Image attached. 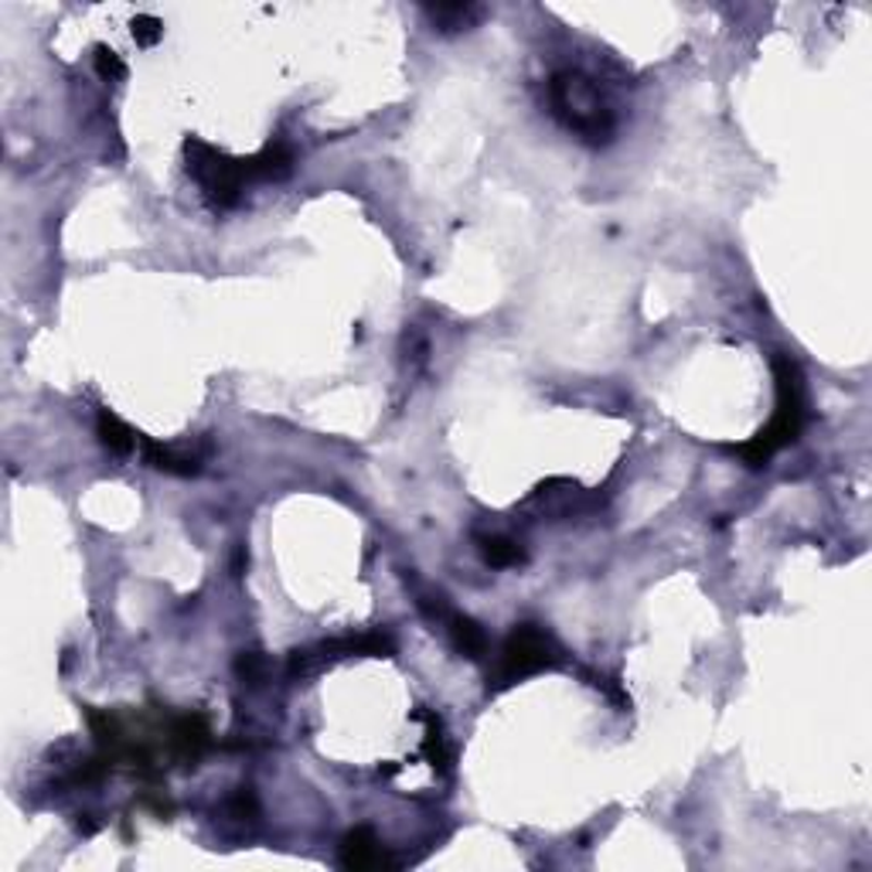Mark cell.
<instances>
[{"label": "cell", "mask_w": 872, "mask_h": 872, "mask_svg": "<svg viewBox=\"0 0 872 872\" xmlns=\"http://www.w3.org/2000/svg\"><path fill=\"white\" fill-rule=\"evenodd\" d=\"M185 161H188V174L201 185L204 198H209L215 209H233V204H239L246 185L284 182L294 171V153L284 144H266L260 153H252V158H228L219 147L204 144L198 137H188Z\"/></svg>", "instance_id": "obj_1"}, {"label": "cell", "mask_w": 872, "mask_h": 872, "mask_svg": "<svg viewBox=\"0 0 872 872\" xmlns=\"http://www.w3.org/2000/svg\"><path fill=\"white\" fill-rule=\"evenodd\" d=\"M774 378H777V409L774 420L767 423L750 444H739L736 453L750 468H767L771 457L790 447L805 429V375L787 354H774Z\"/></svg>", "instance_id": "obj_2"}, {"label": "cell", "mask_w": 872, "mask_h": 872, "mask_svg": "<svg viewBox=\"0 0 872 872\" xmlns=\"http://www.w3.org/2000/svg\"><path fill=\"white\" fill-rule=\"evenodd\" d=\"M552 113L580 134L586 144H607L613 137V113L600 99V89L583 72H556L549 83Z\"/></svg>", "instance_id": "obj_3"}, {"label": "cell", "mask_w": 872, "mask_h": 872, "mask_svg": "<svg viewBox=\"0 0 872 872\" xmlns=\"http://www.w3.org/2000/svg\"><path fill=\"white\" fill-rule=\"evenodd\" d=\"M559 661H562V648L556 645V637L549 631H543L538 624H519L504 637L487 688L491 692L511 688L515 682L543 672V669H552V664H559Z\"/></svg>", "instance_id": "obj_4"}, {"label": "cell", "mask_w": 872, "mask_h": 872, "mask_svg": "<svg viewBox=\"0 0 872 872\" xmlns=\"http://www.w3.org/2000/svg\"><path fill=\"white\" fill-rule=\"evenodd\" d=\"M338 862L345 869H354V872H362V869H386V865H396L393 856L386 852V845L378 842V835L372 829H354L345 835L341 842V852H338Z\"/></svg>", "instance_id": "obj_5"}, {"label": "cell", "mask_w": 872, "mask_h": 872, "mask_svg": "<svg viewBox=\"0 0 872 872\" xmlns=\"http://www.w3.org/2000/svg\"><path fill=\"white\" fill-rule=\"evenodd\" d=\"M140 453L147 460V468L153 471H164V474H174V477H195L201 471V453L195 450H177V447H164L158 440H150V436H140Z\"/></svg>", "instance_id": "obj_6"}, {"label": "cell", "mask_w": 872, "mask_h": 872, "mask_svg": "<svg viewBox=\"0 0 872 872\" xmlns=\"http://www.w3.org/2000/svg\"><path fill=\"white\" fill-rule=\"evenodd\" d=\"M532 504H543V515L570 519V515L586 511L594 501H589L583 487L573 481H566V491H556V481H546V484H538V491L532 495Z\"/></svg>", "instance_id": "obj_7"}, {"label": "cell", "mask_w": 872, "mask_h": 872, "mask_svg": "<svg viewBox=\"0 0 872 872\" xmlns=\"http://www.w3.org/2000/svg\"><path fill=\"white\" fill-rule=\"evenodd\" d=\"M171 743H174V753L185 757V760H198L204 750L212 747V730H209V720L198 712L191 715H182V720L174 723L171 730Z\"/></svg>", "instance_id": "obj_8"}, {"label": "cell", "mask_w": 872, "mask_h": 872, "mask_svg": "<svg viewBox=\"0 0 872 872\" xmlns=\"http://www.w3.org/2000/svg\"><path fill=\"white\" fill-rule=\"evenodd\" d=\"M440 624L447 627L450 645H453L460 655H464V658H471V661H481V658L487 655V634H484V627H481L477 621L464 618V613H453V610H447V618H444Z\"/></svg>", "instance_id": "obj_9"}, {"label": "cell", "mask_w": 872, "mask_h": 872, "mask_svg": "<svg viewBox=\"0 0 872 872\" xmlns=\"http://www.w3.org/2000/svg\"><path fill=\"white\" fill-rule=\"evenodd\" d=\"M96 433H99V444L107 447L110 453H116V457L134 453L137 444H140V433H134V429L126 426L116 413H110V409H99Z\"/></svg>", "instance_id": "obj_10"}, {"label": "cell", "mask_w": 872, "mask_h": 872, "mask_svg": "<svg viewBox=\"0 0 872 872\" xmlns=\"http://www.w3.org/2000/svg\"><path fill=\"white\" fill-rule=\"evenodd\" d=\"M481 556H484L487 566H495V570H511V566H522L525 562V549L515 543V538H504V535L481 538Z\"/></svg>", "instance_id": "obj_11"}, {"label": "cell", "mask_w": 872, "mask_h": 872, "mask_svg": "<svg viewBox=\"0 0 872 872\" xmlns=\"http://www.w3.org/2000/svg\"><path fill=\"white\" fill-rule=\"evenodd\" d=\"M426 17H433V24L440 32H460V28H471V24L481 17V8L474 4H436V8H423Z\"/></svg>", "instance_id": "obj_12"}, {"label": "cell", "mask_w": 872, "mask_h": 872, "mask_svg": "<svg viewBox=\"0 0 872 872\" xmlns=\"http://www.w3.org/2000/svg\"><path fill=\"white\" fill-rule=\"evenodd\" d=\"M583 678H589V685L594 688H600L603 696L618 706V709H631V696L624 692V685L618 682V678H610V675H603V672H589V669H583Z\"/></svg>", "instance_id": "obj_13"}, {"label": "cell", "mask_w": 872, "mask_h": 872, "mask_svg": "<svg viewBox=\"0 0 872 872\" xmlns=\"http://www.w3.org/2000/svg\"><path fill=\"white\" fill-rule=\"evenodd\" d=\"M96 72L102 83H116L126 75V65L113 48H96Z\"/></svg>", "instance_id": "obj_14"}, {"label": "cell", "mask_w": 872, "mask_h": 872, "mask_svg": "<svg viewBox=\"0 0 872 872\" xmlns=\"http://www.w3.org/2000/svg\"><path fill=\"white\" fill-rule=\"evenodd\" d=\"M236 672H239L242 682L260 685L263 675H266V658H263L260 651H242V655L236 658Z\"/></svg>", "instance_id": "obj_15"}, {"label": "cell", "mask_w": 872, "mask_h": 872, "mask_svg": "<svg viewBox=\"0 0 872 872\" xmlns=\"http://www.w3.org/2000/svg\"><path fill=\"white\" fill-rule=\"evenodd\" d=\"M130 28H134V38H137V45H144V48L158 45V41H161V35H164V24H161L158 17H150V14H137Z\"/></svg>", "instance_id": "obj_16"}]
</instances>
